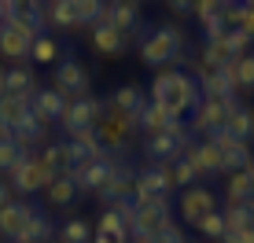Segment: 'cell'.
<instances>
[{"mask_svg": "<svg viewBox=\"0 0 254 243\" xmlns=\"http://www.w3.org/2000/svg\"><path fill=\"white\" fill-rule=\"evenodd\" d=\"M151 103H159L170 118H185L195 111L199 103V85L195 77L177 70V66H162L155 70V81H151Z\"/></svg>", "mask_w": 254, "mask_h": 243, "instance_id": "1", "label": "cell"}, {"mask_svg": "<svg viewBox=\"0 0 254 243\" xmlns=\"http://www.w3.org/2000/svg\"><path fill=\"white\" fill-rule=\"evenodd\" d=\"M181 52H185V30L173 26V22H162V26H155V30L140 41V63L162 70V66L177 63Z\"/></svg>", "mask_w": 254, "mask_h": 243, "instance_id": "2", "label": "cell"}, {"mask_svg": "<svg viewBox=\"0 0 254 243\" xmlns=\"http://www.w3.org/2000/svg\"><path fill=\"white\" fill-rule=\"evenodd\" d=\"M41 33H45V30H37V26H30L22 19L4 22V26H0V59L22 66V59H30V48H33V41H37Z\"/></svg>", "mask_w": 254, "mask_h": 243, "instance_id": "3", "label": "cell"}, {"mask_svg": "<svg viewBox=\"0 0 254 243\" xmlns=\"http://www.w3.org/2000/svg\"><path fill=\"white\" fill-rule=\"evenodd\" d=\"M52 89H56L66 103L89 96V70L81 66V59H74V56H63V59H59V63H56V74H52Z\"/></svg>", "mask_w": 254, "mask_h": 243, "instance_id": "4", "label": "cell"}, {"mask_svg": "<svg viewBox=\"0 0 254 243\" xmlns=\"http://www.w3.org/2000/svg\"><path fill=\"white\" fill-rule=\"evenodd\" d=\"M236 111V100H199L195 111H191V122H188V133L191 136H214L229 125V115Z\"/></svg>", "mask_w": 254, "mask_h": 243, "instance_id": "5", "label": "cell"}, {"mask_svg": "<svg viewBox=\"0 0 254 243\" xmlns=\"http://www.w3.org/2000/svg\"><path fill=\"white\" fill-rule=\"evenodd\" d=\"M173 192V177H170V166L166 162H155V166H144L136 170L133 177V203H151V199H170Z\"/></svg>", "mask_w": 254, "mask_h": 243, "instance_id": "6", "label": "cell"}, {"mask_svg": "<svg viewBox=\"0 0 254 243\" xmlns=\"http://www.w3.org/2000/svg\"><path fill=\"white\" fill-rule=\"evenodd\" d=\"M115 173H118V159H115V155H103V159L89 162V166H70L66 177L77 184V192H96V195H100L103 188L111 184Z\"/></svg>", "mask_w": 254, "mask_h": 243, "instance_id": "7", "label": "cell"}, {"mask_svg": "<svg viewBox=\"0 0 254 243\" xmlns=\"http://www.w3.org/2000/svg\"><path fill=\"white\" fill-rule=\"evenodd\" d=\"M185 159L199 170V177H225V173H229V166H225V151L210 140V136H203V140H191V136H188Z\"/></svg>", "mask_w": 254, "mask_h": 243, "instance_id": "8", "label": "cell"}, {"mask_svg": "<svg viewBox=\"0 0 254 243\" xmlns=\"http://www.w3.org/2000/svg\"><path fill=\"white\" fill-rule=\"evenodd\" d=\"M133 133H136V122L133 118H126V115H118V111H111V107H103V115L100 122H96V136H100V147L103 151H118V147H126L129 140H133Z\"/></svg>", "mask_w": 254, "mask_h": 243, "instance_id": "9", "label": "cell"}, {"mask_svg": "<svg viewBox=\"0 0 254 243\" xmlns=\"http://www.w3.org/2000/svg\"><path fill=\"white\" fill-rule=\"evenodd\" d=\"M7 177H11V184H7V188H15L19 195H37V192H45V188H48L52 173L41 166V159L30 151V155H26V159L19 162V166L7 173Z\"/></svg>", "mask_w": 254, "mask_h": 243, "instance_id": "10", "label": "cell"}, {"mask_svg": "<svg viewBox=\"0 0 254 243\" xmlns=\"http://www.w3.org/2000/svg\"><path fill=\"white\" fill-rule=\"evenodd\" d=\"M177 210H181V218H185L191 229H195L199 221L206 218V214H214V210H221L217 206V195L210 192V188H203V184H191V188H185L181 192V199H177Z\"/></svg>", "mask_w": 254, "mask_h": 243, "instance_id": "11", "label": "cell"}, {"mask_svg": "<svg viewBox=\"0 0 254 243\" xmlns=\"http://www.w3.org/2000/svg\"><path fill=\"white\" fill-rule=\"evenodd\" d=\"M103 107H107V103L96 100V96L74 100V103H66V111H63V118H59V125H63V133H70V129H96V122H100Z\"/></svg>", "mask_w": 254, "mask_h": 243, "instance_id": "12", "label": "cell"}, {"mask_svg": "<svg viewBox=\"0 0 254 243\" xmlns=\"http://www.w3.org/2000/svg\"><path fill=\"white\" fill-rule=\"evenodd\" d=\"M30 111H33V118H37L41 125H59V118H63V111H66V100L59 96L52 85H37L33 96H30Z\"/></svg>", "mask_w": 254, "mask_h": 243, "instance_id": "13", "label": "cell"}, {"mask_svg": "<svg viewBox=\"0 0 254 243\" xmlns=\"http://www.w3.org/2000/svg\"><path fill=\"white\" fill-rule=\"evenodd\" d=\"M33 210H37V203H22V199L15 203V199H11V203L0 210V236H4L7 243H15L22 236V229H26V221H30Z\"/></svg>", "mask_w": 254, "mask_h": 243, "instance_id": "14", "label": "cell"}, {"mask_svg": "<svg viewBox=\"0 0 254 243\" xmlns=\"http://www.w3.org/2000/svg\"><path fill=\"white\" fill-rule=\"evenodd\" d=\"M103 103H107L111 111H118V115H126V118L136 122L140 111L147 107V96H144V89H140V85L129 81V85H122V89H115V92H111V100H103Z\"/></svg>", "mask_w": 254, "mask_h": 243, "instance_id": "15", "label": "cell"}, {"mask_svg": "<svg viewBox=\"0 0 254 243\" xmlns=\"http://www.w3.org/2000/svg\"><path fill=\"white\" fill-rule=\"evenodd\" d=\"M210 140H214V144L225 151V166H229V173H236V170H247V162L254 159L251 144H243V140H232V136L225 133V129H221V133H214Z\"/></svg>", "mask_w": 254, "mask_h": 243, "instance_id": "16", "label": "cell"}, {"mask_svg": "<svg viewBox=\"0 0 254 243\" xmlns=\"http://www.w3.org/2000/svg\"><path fill=\"white\" fill-rule=\"evenodd\" d=\"M77 184L66 177V173H59V177H52L48 181V188H45V206H52V210H66V206H74L77 203Z\"/></svg>", "mask_w": 254, "mask_h": 243, "instance_id": "17", "label": "cell"}, {"mask_svg": "<svg viewBox=\"0 0 254 243\" xmlns=\"http://www.w3.org/2000/svg\"><path fill=\"white\" fill-rule=\"evenodd\" d=\"M166 225H173L170 221V206H136V236L151 240V236H159Z\"/></svg>", "mask_w": 254, "mask_h": 243, "instance_id": "18", "label": "cell"}, {"mask_svg": "<svg viewBox=\"0 0 254 243\" xmlns=\"http://www.w3.org/2000/svg\"><path fill=\"white\" fill-rule=\"evenodd\" d=\"M33 111H30V96H11V92H0V122L7 129H19L22 122H30Z\"/></svg>", "mask_w": 254, "mask_h": 243, "instance_id": "19", "label": "cell"}, {"mask_svg": "<svg viewBox=\"0 0 254 243\" xmlns=\"http://www.w3.org/2000/svg\"><path fill=\"white\" fill-rule=\"evenodd\" d=\"M254 199V177L247 170H236V173H225V203L229 206H243Z\"/></svg>", "mask_w": 254, "mask_h": 243, "instance_id": "20", "label": "cell"}, {"mask_svg": "<svg viewBox=\"0 0 254 243\" xmlns=\"http://www.w3.org/2000/svg\"><path fill=\"white\" fill-rule=\"evenodd\" d=\"M185 144L188 140H173L170 133H155V136H144V151L151 155L155 162H173L185 155Z\"/></svg>", "mask_w": 254, "mask_h": 243, "instance_id": "21", "label": "cell"}, {"mask_svg": "<svg viewBox=\"0 0 254 243\" xmlns=\"http://www.w3.org/2000/svg\"><path fill=\"white\" fill-rule=\"evenodd\" d=\"M92 48L100 56H122L129 48V33H118L115 26H92Z\"/></svg>", "mask_w": 254, "mask_h": 243, "instance_id": "22", "label": "cell"}, {"mask_svg": "<svg viewBox=\"0 0 254 243\" xmlns=\"http://www.w3.org/2000/svg\"><path fill=\"white\" fill-rule=\"evenodd\" d=\"M41 166H45L52 177H59V173H66L70 170V144L66 140H48L45 147H41Z\"/></svg>", "mask_w": 254, "mask_h": 243, "instance_id": "23", "label": "cell"}, {"mask_svg": "<svg viewBox=\"0 0 254 243\" xmlns=\"http://www.w3.org/2000/svg\"><path fill=\"white\" fill-rule=\"evenodd\" d=\"M45 22L56 26V30H77V11H74V0H48L45 7Z\"/></svg>", "mask_w": 254, "mask_h": 243, "instance_id": "24", "label": "cell"}, {"mask_svg": "<svg viewBox=\"0 0 254 243\" xmlns=\"http://www.w3.org/2000/svg\"><path fill=\"white\" fill-rule=\"evenodd\" d=\"M199 100H232L236 96V89H232V81L225 77L221 70H214V74H206V77H199Z\"/></svg>", "mask_w": 254, "mask_h": 243, "instance_id": "25", "label": "cell"}, {"mask_svg": "<svg viewBox=\"0 0 254 243\" xmlns=\"http://www.w3.org/2000/svg\"><path fill=\"white\" fill-rule=\"evenodd\" d=\"M221 218H225V232H240V236H247V232L254 229V199L243 203V206H225Z\"/></svg>", "mask_w": 254, "mask_h": 243, "instance_id": "26", "label": "cell"}, {"mask_svg": "<svg viewBox=\"0 0 254 243\" xmlns=\"http://www.w3.org/2000/svg\"><path fill=\"white\" fill-rule=\"evenodd\" d=\"M225 133H229L232 140L251 144V136H254V111L243 107V103H236V111L229 115V125H225Z\"/></svg>", "mask_w": 254, "mask_h": 243, "instance_id": "27", "label": "cell"}, {"mask_svg": "<svg viewBox=\"0 0 254 243\" xmlns=\"http://www.w3.org/2000/svg\"><path fill=\"white\" fill-rule=\"evenodd\" d=\"M170 122H173V118L166 115L159 103L147 100V107L140 111V118H136V129H140L144 136H155V133H166V129H170Z\"/></svg>", "mask_w": 254, "mask_h": 243, "instance_id": "28", "label": "cell"}, {"mask_svg": "<svg viewBox=\"0 0 254 243\" xmlns=\"http://www.w3.org/2000/svg\"><path fill=\"white\" fill-rule=\"evenodd\" d=\"M48 240H52V218L37 206V210L30 214V221H26L22 236L15 240V243H48Z\"/></svg>", "mask_w": 254, "mask_h": 243, "instance_id": "29", "label": "cell"}, {"mask_svg": "<svg viewBox=\"0 0 254 243\" xmlns=\"http://www.w3.org/2000/svg\"><path fill=\"white\" fill-rule=\"evenodd\" d=\"M33 89H37V81H33V74L26 70V66H11V70H4V85H0V92H11V96H33Z\"/></svg>", "mask_w": 254, "mask_h": 243, "instance_id": "30", "label": "cell"}, {"mask_svg": "<svg viewBox=\"0 0 254 243\" xmlns=\"http://www.w3.org/2000/svg\"><path fill=\"white\" fill-rule=\"evenodd\" d=\"M30 59H33V63H41V66L59 63V59H63V45H59V37L41 33V37L33 41V48H30Z\"/></svg>", "mask_w": 254, "mask_h": 243, "instance_id": "31", "label": "cell"}, {"mask_svg": "<svg viewBox=\"0 0 254 243\" xmlns=\"http://www.w3.org/2000/svg\"><path fill=\"white\" fill-rule=\"evenodd\" d=\"M11 140L19 147H26V151H30V147H45L48 144V125H41L37 118H30V122H22V125L11 133Z\"/></svg>", "mask_w": 254, "mask_h": 243, "instance_id": "32", "label": "cell"}, {"mask_svg": "<svg viewBox=\"0 0 254 243\" xmlns=\"http://www.w3.org/2000/svg\"><path fill=\"white\" fill-rule=\"evenodd\" d=\"M136 22H140V7L136 4H115V0H111V26H115L118 33H129V37H133Z\"/></svg>", "mask_w": 254, "mask_h": 243, "instance_id": "33", "label": "cell"}, {"mask_svg": "<svg viewBox=\"0 0 254 243\" xmlns=\"http://www.w3.org/2000/svg\"><path fill=\"white\" fill-rule=\"evenodd\" d=\"M199 59H203L206 66H214V70H221V66H229V63H232V48H229V41H225V37L206 41L203 52H199Z\"/></svg>", "mask_w": 254, "mask_h": 243, "instance_id": "34", "label": "cell"}, {"mask_svg": "<svg viewBox=\"0 0 254 243\" xmlns=\"http://www.w3.org/2000/svg\"><path fill=\"white\" fill-rule=\"evenodd\" d=\"M232 81H236V92H251L254 89V52L232 59Z\"/></svg>", "mask_w": 254, "mask_h": 243, "instance_id": "35", "label": "cell"}, {"mask_svg": "<svg viewBox=\"0 0 254 243\" xmlns=\"http://www.w3.org/2000/svg\"><path fill=\"white\" fill-rule=\"evenodd\" d=\"M92 236H96V232L89 229V221H85V218H70L66 225H63V229H59V243H92Z\"/></svg>", "mask_w": 254, "mask_h": 243, "instance_id": "36", "label": "cell"}, {"mask_svg": "<svg viewBox=\"0 0 254 243\" xmlns=\"http://www.w3.org/2000/svg\"><path fill=\"white\" fill-rule=\"evenodd\" d=\"M96 236H115V240H126V243H129V236H126V225H122L118 210H111V206H103L100 221H96Z\"/></svg>", "mask_w": 254, "mask_h": 243, "instance_id": "37", "label": "cell"}, {"mask_svg": "<svg viewBox=\"0 0 254 243\" xmlns=\"http://www.w3.org/2000/svg\"><path fill=\"white\" fill-rule=\"evenodd\" d=\"M170 166V177H173V188H191L199 181V170L191 166V162L181 155V159H173V162H166Z\"/></svg>", "mask_w": 254, "mask_h": 243, "instance_id": "38", "label": "cell"}, {"mask_svg": "<svg viewBox=\"0 0 254 243\" xmlns=\"http://www.w3.org/2000/svg\"><path fill=\"white\" fill-rule=\"evenodd\" d=\"M26 155H30L26 147H19L15 140H4V144H0V173H11V170L26 159Z\"/></svg>", "mask_w": 254, "mask_h": 243, "instance_id": "39", "label": "cell"}, {"mask_svg": "<svg viewBox=\"0 0 254 243\" xmlns=\"http://www.w3.org/2000/svg\"><path fill=\"white\" fill-rule=\"evenodd\" d=\"M103 7H107V0H74V11H77V22L81 26H96Z\"/></svg>", "mask_w": 254, "mask_h": 243, "instance_id": "40", "label": "cell"}, {"mask_svg": "<svg viewBox=\"0 0 254 243\" xmlns=\"http://www.w3.org/2000/svg\"><path fill=\"white\" fill-rule=\"evenodd\" d=\"M195 232H199V236H206V240H217V243H221V236H225V218H221V210L206 214V218L195 225Z\"/></svg>", "mask_w": 254, "mask_h": 243, "instance_id": "41", "label": "cell"}, {"mask_svg": "<svg viewBox=\"0 0 254 243\" xmlns=\"http://www.w3.org/2000/svg\"><path fill=\"white\" fill-rule=\"evenodd\" d=\"M66 140H70V144H77V147H92V151H103V147H100V136H96V129H70Z\"/></svg>", "mask_w": 254, "mask_h": 243, "instance_id": "42", "label": "cell"}, {"mask_svg": "<svg viewBox=\"0 0 254 243\" xmlns=\"http://www.w3.org/2000/svg\"><path fill=\"white\" fill-rule=\"evenodd\" d=\"M225 41H229V48H232V59H240V56H247V52H251V37H247V33H240V30H229V33H225Z\"/></svg>", "mask_w": 254, "mask_h": 243, "instance_id": "43", "label": "cell"}, {"mask_svg": "<svg viewBox=\"0 0 254 243\" xmlns=\"http://www.w3.org/2000/svg\"><path fill=\"white\" fill-rule=\"evenodd\" d=\"M221 7H225V0H195L191 15L203 22V19H214V15H221Z\"/></svg>", "mask_w": 254, "mask_h": 243, "instance_id": "44", "label": "cell"}, {"mask_svg": "<svg viewBox=\"0 0 254 243\" xmlns=\"http://www.w3.org/2000/svg\"><path fill=\"white\" fill-rule=\"evenodd\" d=\"M229 33V26H225L221 15H214V19H203V37L206 41H217V37H225Z\"/></svg>", "mask_w": 254, "mask_h": 243, "instance_id": "45", "label": "cell"}, {"mask_svg": "<svg viewBox=\"0 0 254 243\" xmlns=\"http://www.w3.org/2000/svg\"><path fill=\"white\" fill-rule=\"evenodd\" d=\"M151 243H185V232H181L177 225H166L159 236H151Z\"/></svg>", "mask_w": 254, "mask_h": 243, "instance_id": "46", "label": "cell"}, {"mask_svg": "<svg viewBox=\"0 0 254 243\" xmlns=\"http://www.w3.org/2000/svg\"><path fill=\"white\" fill-rule=\"evenodd\" d=\"M166 7H170L173 15H191V7H195V0H166Z\"/></svg>", "mask_w": 254, "mask_h": 243, "instance_id": "47", "label": "cell"}, {"mask_svg": "<svg viewBox=\"0 0 254 243\" xmlns=\"http://www.w3.org/2000/svg\"><path fill=\"white\" fill-rule=\"evenodd\" d=\"M236 30L247 33V37L254 41V7H247V11H243V19H240V26H236Z\"/></svg>", "mask_w": 254, "mask_h": 243, "instance_id": "48", "label": "cell"}, {"mask_svg": "<svg viewBox=\"0 0 254 243\" xmlns=\"http://www.w3.org/2000/svg\"><path fill=\"white\" fill-rule=\"evenodd\" d=\"M7 203H11V188H7V184H4V181H0V210H4V206H7Z\"/></svg>", "mask_w": 254, "mask_h": 243, "instance_id": "49", "label": "cell"}, {"mask_svg": "<svg viewBox=\"0 0 254 243\" xmlns=\"http://www.w3.org/2000/svg\"><path fill=\"white\" fill-rule=\"evenodd\" d=\"M221 243H243V236H240V232H225Z\"/></svg>", "mask_w": 254, "mask_h": 243, "instance_id": "50", "label": "cell"}, {"mask_svg": "<svg viewBox=\"0 0 254 243\" xmlns=\"http://www.w3.org/2000/svg\"><path fill=\"white\" fill-rule=\"evenodd\" d=\"M92 243H126V240H115V236H92Z\"/></svg>", "mask_w": 254, "mask_h": 243, "instance_id": "51", "label": "cell"}, {"mask_svg": "<svg viewBox=\"0 0 254 243\" xmlns=\"http://www.w3.org/2000/svg\"><path fill=\"white\" fill-rule=\"evenodd\" d=\"M4 140H11V129H7L4 122H0V144H4Z\"/></svg>", "mask_w": 254, "mask_h": 243, "instance_id": "52", "label": "cell"}, {"mask_svg": "<svg viewBox=\"0 0 254 243\" xmlns=\"http://www.w3.org/2000/svg\"><path fill=\"white\" fill-rule=\"evenodd\" d=\"M243 243H254V229L247 232V236H243Z\"/></svg>", "mask_w": 254, "mask_h": 243, "instance_id": "53", "label": "cell"}, {"mask_svg": "<svg viewBox=\"0 0 254 243\" xmlns=\"http://www.w3.org/2000/svg\"><path fill=\"white\" fill-rule=\"evenodd\" d=\"M129 243H151V240H144V236H136V240H129Z\"/></svg>", "mask_w": 254, "mask_h": 243, "instance_id": "54", "label": "cell"}, {"mask_svg": "<svg viewBox=\"0 0 254 243\" xmlns=\"http://www.w3.org/2000/svg\"><path fill=\"white\" fill-rule=\"evenodd\" d=\"M115 4H136V0H115Z\"/></svg>", "mask_w": 254, "mask_h": 243, "instance_id": "55", "label": "cell"}, {"mask_svg": "<svg viewBox=\"0 0 254 243\" xmlns=\"http://www.w3.org/2000/svg\"><path fill=\"white\" fill-rule=\"evenodd\" d=\"M0 85H4V66H0Z\"/></svg>", "mask_w": 254, "mask_h": 243, "instance_id": "56", "label": "cell"}, {"mask_svg": "<svg viewBox=\"0 0 254 243\" xmlns=\"http://www.w3.org/2000/svg\"><path fill=\"white\" fill-rule=\"evenodd\" d=\"M48 243H59V240H48Z\"/></svg>", "mask_w": 254, "mask_h": 243, "instance_id": "57", "label": "cell"}]
</instances>
